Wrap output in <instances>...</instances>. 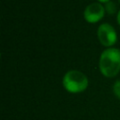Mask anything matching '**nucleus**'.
Here are the masks:
<instances>
[{
  "label": "nucleus",
  "mask_w": 120,
  "mask_h": 120,
  "mask_svg": "<svg viewBox=\"0 0 120 120\" xmlns=\"http://www.w3.org/2000/svg\"><path fill=\"white\" fill-rule=\"evenodd\" d=\"M100 2H102V3H108L109 2V0H99Z\"/></svg>",
  "instance_id": "8"
},
{
  "label": "nucleus",
  "mask_w": 120,
  "mask_h": 120,
  "mask_svg": "<svg viewBox=\"0 0 120 120\" xmlns=\"http://www.w3.org/2000/svg\"><path fill=\"white\" fill-rule=\"evenodd\" d=\"M113 92L115 94V96L120 98V80L115 82V83L113 84Z\"/></svg>",
  "instance_id": "6"
},
{
  "label": "nucleus",
  "mask_w": 120,
  "mask_h": 120,
  "mask_svg": "<svg viewBox=\"0 0 120 120\" xmlns=\"http://www.w3.org/2000/svg\"><path fill=\"white\" fill-rule=\"evenodd\" d=\"M104 11H105L104 8L99 3H92L85 8L83 16L88 22L94 23L103 18Z\"/></svg>",
  "instance_id": "4"
},
{
  "label": "nucleus",
  "mask_w": 120,
  "mask_h": 120,
  "mask_svg": "<svg viewBox=\"0 0 120 120\" xmlns=\"http://www.w3.org/2000/svg\"><path fill=\"white\" fill-rule=\"evenodd\" d=\"M106 10L108 11L109 14L114 13L115 11V4L113 2H108L106 5Z\"/></svg>",
  "instance_id": "5"
},
{
  "label": "nucleus",
  "mask_w": 120,
  "mask_h": 120,
  "mask_svg": "<svg viewBox=\"0 0 120 120\" xmlns=\"http://www.w3.org/2000/svg\"><path fill=\"white\" fill-rule=\"evenodd\" d=\"M117 22H118V23L120 24V10H119V12H118V14H117Z\"/></svg>",
  "instance_id": "7"
},
{
  "label": "nucleus",
  "mask_w": 120,
  "mask_h": 120,
  "mask_svg": "<svg viewBox=\"0 0 120 120\" xmlns=\"http://www.w3.org/2000/svg\"><path fill=\"white\" fill-rule=\"evenodd\" d=\"M63 85L70 93H80L86 89L88 80L86 76L78 70L68 71L63 78Z\"/></svg>",
  "instance_id": "2"
},
{
  "label": "nucleus",
  "mask_w": 120,
  "mask_h": 120,
  "mask_svg": "<svg viewBox=\"0 0 120 120\" xmlns=\"http://www.w3.org/2000/svg\"><path fill=\"white\" fill-rule=\"evenodd\" d=\"M98 38L102 45L112 46L116 42V32L114 28L109 23H102L98 29Z\"/></svg>",
  "instance_id": "3"
},
{
  "label": "nucleus",
  "mask_w": 120,
  "mask_h": 120,
  "mask_svg": "<svg viewBox=\"0 0 120 120\" xmlns=\"http://www.w3.org/2000/svg\"><path fill=\"white\" fill-rule=\"evenodd\" d=\"M99 69L106 77H113L120 71V50L110 48L102 52L99 59Z\"/></svg>",
  "instance_id": "1"
},
{
  "label": "nucleus",
  "mask_w": 120,
  "mask_h": 120,
  "mask_svg": "<svg viewBox=\"0 0 120 120\" xmlns=\"http://www.w3.org/2000/svg\"><path fill=\"white\" fill-rule=\"evenodd\" d=\"M119 2H120V0H119Z\"/></svg>",
  "instance_id": "9"
}]
</instances>
